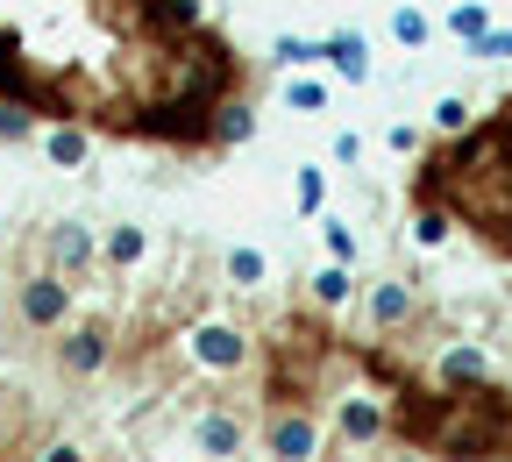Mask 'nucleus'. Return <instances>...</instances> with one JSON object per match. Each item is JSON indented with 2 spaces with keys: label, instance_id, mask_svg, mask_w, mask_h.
I'll return each mask as SVG.
<instances>
[{
  "label": "nucleus",
  "instance_id": "2",
  "mask_svg": "<svg viewBox=\"0 0 512 462\" xmlns=\"http://www.w3.org/2000/svg\"><path fill=\"white\" fill-rule=\"evenodd\" d=\"M121 356V335L107 320H86V327H57V377H72V384H86V377H100L107 363Z\"/></svg>",
  "mask_w": 512,
  "mask_h": 462
},
{
  "label": "nucleus",
  "instance_id": "17",
  "mask_svg": "<svg viewBox=\"0 0 512 462\" xmlns=\"http://www.w3.org/2000/svg\"><path fill=\"white\" fill-rule=\"evenodd\" d=\"M349 292H356V285H349L342 263H328V271L313 278V299H320V306H349Z\"/></svg>",
  "mask_w": 512,
  "mask_h": 462
},
{
  "label": "nucleus",
  "instance_id": "4",
  "mask_svg": "<svg viewBox=\"0 0 512 462\" xmlns=\"http://www.w3.org/2000/svg\"><path fill=\"white\" fill-rule=\"evenodd\" d=\"M264 448H271L278 462H320V420H313L306 406H292V413H278V420H271Z\"/></svg>",
  "mask_w": 512,
  "mask_h": 462
},
{
  "label": "nucleus",
  "instance_id": "27",
  "mask_svg": "<svg viewBox=\"0 0 512 462\" xmlns=\"http://www.w3.org/2000/svg\"><path fill=\"white\" fill-rule=\"evenodd\" d=\"M384 462H427V455L420 448H399V455H384Z\"/></svg>",
  "mask_w": 512,
  "mask_h": 462
},
{
  "label": "nucleus",
  "instance_id": "18",
  "mask_svg": "<svg viewBox=\"0 0 512 462\" xmlns=\"http://www.w3.org/2000/svg\"><path fill=\"white\" fill-rule=\"evenodd\" d=\"M0 143H36V114H29V107H8V100H0Z\"/></svg>",
  "mask_w": 512,
  "mask_h": 462
},
{
  "label": "nucleus",
  "instance_id": "6",
  "mask_svg": "<svg viewBox=\"0 0 512 462\" xmlns=\"http://www.w3.org/2000/svg\"><path fill=\"white\" fill-rule=\"evenodd\" d=\"M413 306H420V292H413L406 278H377V285H370V335L384 342L392 327H406V320H413Z\"/></svg>",
  "mask_w": 512,
  "mask_h": 462
},
{
  "label": "nucleus",
  "instance_id": "26",
  "mask_svg": "<svg viewBox=\"0 0 512 462\" xmlns=\"http://www.w3.org/2000/svg\"><path fill=\"white\" fill-rule=\"evenodd\" d=\"M43 462H86V455H79V448H64V441H50V448H43Z\"/></svg>",
  "mask_w": 512,
  "mask_h": 462
},
{
  "label": "nucleus",
  "instance_id": "19",
  "mask_svg": "<svg viewBox=\"0 0 512 462\" xmlns=\"http://www.w3.org/2000/svg\"><path fill=\"white\" fill-rule=\"evenodd\" d=\"M434 128H441V136H463V128H470V100H463V93L434 100Z\"/></svg>",
  "mask_w": 512,
  "mask_h": 462
},
{
  "label": "nucleus",
  "instance_id": "20",
  "mask_svg": "<svg viewBox=\"0 0 512 462\" xmlns=\"http://www.w3.org/2000/svg\"><path fill=\"white\" fill-rule=\"evenodd\" d=\"M320 200H328V171L306 164V171H299V214H320Z\"/></svg>",
  "mask_w": 512,
  "mask_h": 462
},
{
  "label": "nucleus",
  "instance_id": "8",
  "mask_svg": "<svg viewBox=\"0 0 512 462\" xmlns=\"http://www.w3.org/2000/svg\"><path fill=\"white\" fill-rule=\"evenodd\" d=\"M335 434L356 441V448H377V441H384V399H349V406L335 413Z\"/></svg>",
  "mask_w": 512,
  "mask_h": 462
},
{
  "label": "nucleus",
  "instance_id": "25",
  "mask_svg": "<svg viewBox=\"0 0 512 462\" xmlns=\"http://www.w3.org/2000/svg\"><path fill=\"white\" fill-rule=\"evenodd\" d=\"M384 143H392L399 157H413V150H420V128H406V121H392V128H384Z\"/></svg>",
  "mask_w": 512,
  "mask_h": 462
},
{
  "label": "nucleus",
  "instance_id": "3",
  "mask_svg": "<svg viewBox=\"0 0 512 462\" xmlns=\"http://www.w3.org/2000/svg\"><path fill=\"white\" fill-rule=\"evenodd\" d=\"M36 249L50 256V271H57V278H72V285H86V278L100 271V242H93L86 221H50Z\"/></svg>",
  "mask_w": 512,
  "mask_h": 462
},
{
  "label": "nucleus",
  "instance_id": "22",
  "mask_svg": "<svg viewBox=\"0 0 512 462\" xmlns=\"http://www.w3.org/2000/svg\"><path fill=\"white\" fill-rule=\"evenodd\" d=\"M470 57H512V29H484V36L470 43Z\"/></svg>",
  "mask_w": 512,
  "mask_h": 462
},
{
  "label": "nucleus",
  "instance_id": "21",
  "mask_svg": "<svg viewBox=\"0 0 512 462\" xmlns=\"http://www.w3.org/2000/svg\"><path fill=\"white\" fill-rule=\"evenodd\" d=\"M278 57L292 64V72H306V64H320V43L313 36H278Z\"/></svg>",
  "mask_w": 512,
  "mask_h": 462
},
{
  "label": "nucleus",
  "instance_id": "11",
  "mask_svg": "<svg viewBox=\"0 0 512 462\" xmlns=\"http://www.w3.org/2000/svg\"><path fill=\"white\" fill-rule=\"evenodd\" d=\"M192 441L207 448V462H228L242 448V420L235 413H200V427H192Z\"/></svg>",
  "mask_w": 512,
  "mask_h": 462
},
{
  "label": "nucleus",
  "instance_id": "15",
  "mask_svg": "<svg viewBox=\"0 0 512 462\" xmlns=\"http://www.w3.org/2000/svg\"><path fill=\"white\" fill-rule=\"evenodd\" d=\"M285 100H292L299 114H320V107H328V79H306V72H292V79H285Z\"/></svg>",
  "mask_w": 512,
  "mask_h": 462
},
{
  "label": "nucleus",
  "instance_id": "7",
  "mask_svg": "<svg viewBox=\"0 0 512 462\" xmlns=\"http://www.w3.org/2000/svg\"><path fill=\"white\" fill-rule=\"evenodd\" d=\"M320 64H328L335 79H349V86H370V43H363L356 29H335V36H320Z\"/></svg>",
  "mask_w": 512,
  "mask_h": 462
},
{
  "label": "nucleus",
  "instance_id": "13",
  "mask_svg": "<svg viewBox=\"0 0 512 462\" xmlns=\"http://www.w3.org/2000/svg\"><path fill=\"white\" fill-rule=\"evenodd\" d=\"M491 377V363H484V349H470V342H456L441 356V384H484Z\"/></svg>",
  "mask_w": 512,
  "mask_h": 462
},
{
  "label": "nucleus",
  "instance_id": "9",
  "mask_svg": "<svg viewBox=\"0 0 512 462\" xmlns=\"http://www.w3.org/2000/svg\"><path fill=\"white\" fill-rule=\"evenodd\" d=\"M43 157H50L57 171H79V164L93 157V136H86L79 121H50V128H43Z\"/></svg>",
  "mask_w": 512,
  "mask_h": 462
},
{
  "label": "nucleus",
  "instance_id": "24",
  "mask_svg": "<svg viewBox=\"0 0 512 462\" xmlns=\"http://www.w3.org/2000/svg\"><path fill=\"white\" fill-rule=\"evenodd\" d=\"M320 228H328V256H335V263H349V256H356V235H349L342 221H320Z\"/></svg>",
  "mask_w": 512,
  "mask_h": 462
},
{
  "label": "nucleus",
  "instance_id": "1",
  "mask_svg": "<svg viewBox=\"0 0 512 462\" xmlns=\"http://www.w3.org/2000/svg\"><path fill=\"white\" fill-rule=\"evenodd\" d=\"M72 306H79V285H72V278H57V271H36V263L8 285L15 335H57V327L72 320Z\"/></svg>",
  "mask_w": 512,
  "mask_h": 462
},
{
  "label": "nucleus",
  "instance_id": "12",
  "mask_svg": "<svg viewBox=\"0 0 512 462\" xmlns=\"http://www.w3.org/2000/svg\"><path fill=\"white\" fill-rule=\"evenodd\" d=\"M221 271H228V285H242V292H256V285H264V278H271V256L242 242V249H228V256H221Z\"/></svg>",
  "mask_w": 512,
  "mask_h": 462
},
{
  "label": "nucleus",
  "instance_id": "14",
  "mask_svg": "<svg viewBox=\"0 0 512 462\" xmlns=\"http://www.w3.org/2000/svg\"><path fill=\"white\" fill-rule=\"evenodd\" d=\"M491 29V15H484V0H456V8H448V36H463V43H477Z\"/></svg>",
  "mask_w": 512,
  "mask_h": 462
},
{
  "label": "nucleus",
  "instance_id": "10",
  "mask_svg": "<svg viewBox=\"0 0 512 462\" xmlns=\"http://www.w3.org/2000/svg\"><path fill=\"white\" fill-rule=\"evenodd\" d=\"M143 256H150V235H143L136 221H121V228H107V242H100V263H107V271H136Z\"/></svg>",
  "mask_w": 512,
  "mask_h": 462
},
{
  "label": "nucleus",
  "instance_id": "16",
  "mask_svg": "<svg viewBox=\"0 0 512 462\" xmlns=\"http://www.w3.org/2000/svg\"><path fill=\"white\" fill-rule=\"evenodd\" d=\"M392 36H399L406 50H427V43H434V22H427L420 8H399V15H392Z\"/></svg>",
  "mask_w": 512,
  "mask_h": 462
},
{
  "label": "nucleus",
  "instance_id": "23",
  "mask_svg": "<svg viewBox=\"0 0 512 462\" xmlns=\"http://www.w3.org/2000/svg\"><path fill=\"white\" fill-rule=\"evenodd\" d=\"M328 150H335V164H349V171L363 164V136H356V128H342V136H335Z\"/></svg>",
  "mask_w": 512,
  "mask_h": 462
},
{
  "label": "nucleus",
  "instance_id": "5",
  "mask_svg": "<svg viewBox=\"0 0 512 462\" xmlns=\"http://www.w3.org/2000/svg\"><path fill=\"white\" fill-rule=\"evenodd\" d=\"M185 356L192 363H200V370H235L242 356H249V335H242V327H185Z\"/></svg>",
  "mask_w": 512,
  "mask_h": 462
}]
</instances>
